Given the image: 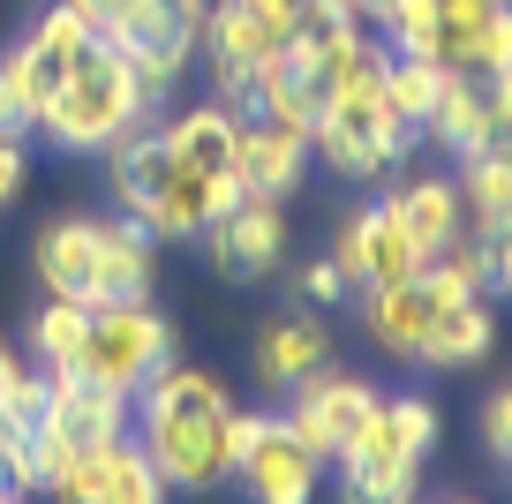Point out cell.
<instances>
[{
	"label": "cell",
	"mask_w": 512,
	"mask_h": 504,
	"mask_svg": "<svg viewBox=\"0 0 512 504\" xmlns=\"http://www.w3.org/2000/svg\"><path fill=\"white\" fill-rule=\"evenodd\" d=\"M211 219H219V204H211V174L174 158V166H166V181H159V196L144 204V219H136V226H144L151 241H196Z\"/></svg>",
	"instance_id": "19"
},
{
	"label": "cell",
	"mask_w": 512,
	"mask_h": 504,
	"mask_svg": "<svg viewBox=\"0 0 512 504\" xmlns=\"http://www.w3.org/2000/svg\"><path fill=\"white\" fill-rule=\"evenodd\" d=\"M151 279H159V241L128 219H98V279H91V309L106 301H151Z\"/></svg>",
	"instance_id": "14"
},
{
	"label": "cell",
	"mask_w": 512,
	"mask_h": 504,
	"mask_svg": "<svg viewBox=\"0 0 512 504\" xmlns=\"http://www.w3.org/2000/svg\"><path fill=\"white\" fill-rule=\"evenodd\" d=\"M226 384L211 369H181L166 362L159 377L136 392V429L128 437L144 444V459L166 474V489L181 497H204L226 482Z\"/></svg>",
	"instance_id": "1"
},
{
	"label": "cell",
	"mask_w": 512,
	"mask_h": 504,
	"mask_svg": "<svg viewBox=\"0 0 512 504\" xmlns=\"http://www.w3.org/2000/svg\"><path fill=\"white\" fill-rule=\"evenodd\" d=\"M23 174H31V166H23V143H0V204L23 189Z\"/></svg>",
	"instance_id": "40"
},
{
	"label": "cell",
	"mask_w": 512,
	"mask_h": 504,
	"mask_svg": "<svg viewBox=\"0 0 512 504\" xmlns=\"http://www.w3.org/2000/svg\"><path fill=\"white\" fill-rule=\"evenodd\" d=\"M16 369H23V362H16V347H8V339H0V384L16 377Z\"/></svg>",
	"instance_id": "42"
},
{
	"label": "cell",
	"mask_w": 512,
	"mask_h": 504,
	"mask_svg": "<svg viewBox=\"0 0 512 504\" xmlns=\"http://www.w3.org/2000/svg\"><path fill=\"white\" fill-rule=\"evenodd\" d=\"M166 8H174V23H181V31H196V38H204V23L219 16L226 0H166Z\"/></svg>",
	"instance_id": "39"
},
{
	"label": "cell",
	"mask_w": 512,
	"mask_h": 504,
	"mask_svg": "<svg viewBox=\"0 0 512 504\" xmlns=\"http://www.w3.org/2000/svg\"><path fill=\"white\" fill-rule=\"evenodd\" d=\"M76 8L98 23V38H113V46H136V38L174 31V8H166V0H76Z\"/></svg>",
	"instance_id": "27"
},
{
	"label": "cell",
	"mask_w": 512,
	"mask_h": 504,
	"mask_svg": "<svg viewBox=\"0 0 512 504\" xmlns=\"http://www.w3.org/2000/svg\"><path fill=\"white\" fill-rule=\"evenodd\" d=\"M38 279H46V294L61 301H83L91 309V279H98V219H53L46 234H38Z\"/></svg>",
	"instance_id": "18"
},
{
	"label": "cell",
	"mask_w": 512,
	"mask_h": 504,
	"mask_svg": "<svg viewBox=\"0 0 512 504\" xmlns=\"http://www.w3.org/2000/svg\"><path fill=\"white\" fill-rule=\"evenodd\" d=\"M61 76H68V61H53V53L38 46V38H16V46L0 53V83H8V91H16L23 106H31V121L46 113V98L61 91Z\"/></svg>",
	"instance_id": "26"
},
{
	"label": "cell",
	"mask_w": 512,
	"mask_h": 504,
	"mask_svg": "<svg viewBox=\"0 0 512 504\" xmlns=\"http://www.w3.org/2000/svg\"><path fill=\"white\" fill-rule=\"evenodd\" d=\"M256 16L272 23L279 38H332V31H354V16L339 0H249Z\"/></svg>",
	"instance_id": "29"
},
{
	"label": "cell",
	"mask_w": 512,
	"mask_h": 504,
	"mask_svg": "<svg viewBox=\"0 0 512 504\" xmlns=\"http://www.w3.org/2000/svg\"><path fill=\"white\" fill-rule=\"evenodd\" d=\"M377 384L369 377H339V369H317V377L294 384V407H287V429L302 437V452H317L324 467H332L339 452H347L354 437H362V422L377 414Z\"/></svg>",
	"instance_id": "5"
},
{
	"label": "cell",
	"mask_w": 512,
	"mask_h": 504,
	"mask_svg": "<svg viewBox=\"0 0 512 504\" xmlns=\"http://www.w3.org/2000/svg\"><path fill=\"white\" fill-rule=\"evenodd\" d=\"M0 444H8V422H0Z\"/></svg>",
	"instance_id": "45"
},
{
	"label": "cell",
	"mask_w": 512,
	"mask_h": 504,
	"mask_svg": "<svg viewBox=\"0 0 512 504\" xmlns=\"http://www.w3.org/2000/svg\"><path fill=\"white\" fill-rule=\"evenodd\" d=\"M0 504H31V497H16V489H8V497H0Z\"/></svg>",
	"instance_id": "44"
},
{
	"label": "cell",
	"mask_w": 512,
	"mask_h": 504,
	"mask_svg": "<svg viewBox=\"0 0 512 504\" xmlns=\"http://www.w3.org/2000/svg\"><path fill=\"white\" fill-rule=\"evenodd\" d=\"M234 482L249 504H317L324 459L302 452V437L287 429V414H264L256 422V444L234 459Z\"/></svg>",
	"instance_id": "10"
},
{
	"label": "cell",
	"mask_w": 512,
	"mask_h": 504,
	"mask_svg": "<svg viewBox=\"0 0 512 504\" xmlns=\"http://www.w3.org/2000/svg\"><path fill=\"white\" fill-rule=\"evenodd\" d=\"M339 8H347L354 23H377V8H384V0H339Z\"/></svg>",
	"instance_id": "41"
},
{
	"label": "cell",
	"mask_w": 512,
	"mask_h": 504,
	"mask_svg": "<svg viewBox=\"0 0 512 504\" xmlns=\"http://www.w3.org/2000/svg\"><path fill=\"white\" fill-rule=\"evenodd\" d=\"M136 121H151L144 91L128 76V53L113 38H98L76 68L61 76V91L38 113V136H53V151H106L113 136H128Z\"/></svg>",
	"instance_id": "3"
},
{
	"label": "cell",
	"mask_w": 512,
	"mask_h": 504,
	"mask_svg": "<svg viewBox=\"0 0 512 504\" xmlns=\"http://www.w3.org/2000/svg\"><path fill=\"white\" fill-rule=\"evenodd\" d=\"M256 384L264 392H294L302 377H317V369H332V331H324V316H272V324L256 331Z\"/></svg>",
	"instance_id": "13"
},
{
	"label": "cell",
	"mask_w": 512,
	"mask_h": 504,
	"mask_svg": "<svg viewBox=\"0 0 512 504\" xmlns=\"http://www.w3.org/2000/svg\"><path fill=\"white\" fill-rule=\"evenodd\" d=\"M482 241H490V294H512V226H497Z\"/></svg>",
	"instance_id": "37"
},
{
	"label": "cell",
	"mask_w": 512,
	"mask_h": 504,
	"mask_svg": "<svg viewBox=\"0 0 512 504\" xmlns=\"http://www.w3.org/2000/svg\"><path fill=\"white\" fill-rule=\"evenodd\" d=\"M166 362H174V324L151 301H106V309H91V331H83V354L68 377L136 399Z\"/></svg>",
	"instance_id": "4"
},
{
	"label": "cell",
	"mask_w": 512,
	"mask_h": 504,
	"mask_svg": "<svg viewBox=\"0 0 512 504\" xmlns=\"http://www.w3.org/2000/svg\"><path fill=\"white\" fill-rule=\"evenodd\" d=\"M422 136H430L445 158H482V151H490V136H497L490 83H482V76H460V68H452L445 91H437V106H430V121H422Z\"/></svg>",
	"instance_id": "15"
},
{
	"label": "cell",
	"mask_w": 512,
	"mask_h": 504,
	"mask_svg": "<svg viewBox=\"0 0 512 504\" xmlns=\"http://www.w3.org/2000/svg\"><path fill=\"white\" fill-rule=\"evenodd\" d=\"M384 204L400 211V226L415 234L422 264H437V256H445L452 241L467 234V219H460V189H452L445 174H415V181H400V189L384 196Z\"/></svg>",
	"instance_id": "16"
},
{
	"label": "cell",
	"mask_w": 512,
	"mask_h": 504,
	"mask_svg": "<svg viewBox=\"0 0 512 504\" xmlns=\"http://www.w3.org/2000/svg\"><path fill=\"white\" fill-rule=\"evenodd\" d=\"M384 53H415V61H437V0H384L377 8Z\"/></svg>",
	"instance_id": "28"
},
{
	"label": "cell",
	"mask_w": 512,
	"mask_h": 504,
	"mask_svg": "<svg viewBox=\"0 0 512 504\" xmlns=\"http://www.w3.org/2000/svg\"><path fill=\"white\" fill-rule=\"evenodd\" d=\"M31 128H38V121H31V106H23V98L0 83V143H23Z\"/></svg>",
	"instance_id": "36"
},
{
	"label": "cell",
	"mask_w": 512,
	"mask_h": 504,
	"mask_svg": "<svg viewBox=\"0 0 512 504\" xmlns=\"http://www.w3.org/2000/svg\"><path fill=\"white\" fill-rule=\"evenodd\" d=\"M467 286L452 279L445 264H422L415 279H392V286H362V331L377 339L384 354H400V362H415L422 331L437 324V309L445 301H460Z\"/></svg>",
	"instance_id": "7"
},
{
	"label": "cell",
	"mask_w": 512,
	"mask_h": 504,
	"mask_svg": "<svg viewBox=\"0 0 512 504\" xmlns=\"http://www.w3.org/2000/svg\"><path fill=\"white\" fill-rule=\"evenodd\" d=\"M437 504H490V497H437Z\"/></svg>",
	"instance_id": "43"
},
{
	"label": "cell",
	"mask_w": 512,
	"mask_h": 504,
	"mask_svg": "<svg viewBox=\"0 0 512 504\" xmlns=\"http://www.w3.org/2000/svg\"><path fill=\"white\" fill-rule=\"evenodd\" d=\"M159 136H166V151H174L181 166H204V174L234 166V113L226 106H189V113H174Z\"/></svg>",
	"instance_id": "22"
},
{
	"label": "cell",
	"mask_w": 512,
	"mask_h": 504,
	"mask_svg": "<svg viewBox=\"0 0 512 504\" xmlns=\"http://www.w3.org/2000/svg\"><path fill=\"white\" fill-rule=\"evenodd\" d=\"M23 38H38V46H46V53H53V61H68V68H76V61H83V53H91V46H98V23H91V16H83L76 0H53V8H46V16H38V23H31V31H23Z\"/></svg>",
	"instance_id": "30"
},
{
	"label": "cell",
	"mask_w": 512,
	"mask_h": 504,
	"mask_svg": "<svg viewBox=\"0 0 512 504\" xmlns=\"http://www.w3.org/2000/svg\"><path fill=\"white\" fill-rule=\"evenodd\" d=\"M46 497L53 504H166L174 489H166V474L144 459L136 437H113V444H98V452L68 459Z\"/></svg>",
	"instance_id": "6"
},
{
	"label": "cell",
	"mask_w": 512,
	"mask_h": 504,
	"mask_svg": "<svg viewBox=\"0 0 512 504\" xmlns=\"http://www.w3.org/2000/svg\"><path fill=\"white\" fill-rule=\"evenodd\" d=\"M430 444H437V407L430 399H415V392L377 399L362 437L332 459L339 467V504H415Z\"/></svg>",
	"instance_id": "2"
},
{
	"label": "cell",
	"mask_w": 512,
	"mask_h": 504,
	"mask_svg": "<svg viewBox=\"0 0 512 504\" xmlns=\"http://www.w3.org/2000/svg\"><path fill=\"white\" fill-rule=\"evenodd\" d=\"M234 174H241L249 196L287 204V196L309 181V143L287 136V128H272V121H241L234 113Z\"/></svg>",
	"instance_id": "12"
},
{
	"label": "cell",
	"mask_w": 512,
	"mask_h": 504,
	"mask_svg": "<svg viewBox=\"0 0 512 504\" xmlns=\"http://www.w3.org/2000/svg\"><path fill=\"white\" fill-rule=\"evenodd\" d=\"M256 422H264V414H234L226 407V482H234V459L256 444Z\"/></svg>",
	"instance_id": "38"
},
{
	"label": "cell",
	"mask_w": 512,
	"mask_h": 504,
	"mask_svg": "<svg viewBox=\"0 0 512 504\" xmlns=\"http://www.w3.org/2000/svg\"><path fill=\"white\" fill-rule=\"evenodd\" d=\"M294 286H302V301H309V309H339V301H354V279L332 264V256L302 264V271H294Z\"/></svg>",
	"instance_id": "33"
},
{
	"label": "cell",
	"mask_w": 512,
	"mask_h": 504,
	"mask_svg": "<svg viewBox=\"0 0 512 504\" xmlns=\"http://www.w3.org/2000/svg\"><path fill=\"white\" fill-rule=\"evenodd\" d=\"M196 241H204L219 279L256 286V279H272V271L287 264V211H279L272 196H241V204L226 211V219H211Z\"/></svg>",
	"instance_id": "8"
},
{
	"label": "cell",
	"mask_w": 512,
	"mask_h": 504,
	"mask_svg": "<svg viewBox=\"0 0 512 504\" xmlns=\"http://www.w3.org/2000/svg\"><path fill=\"white\" fill-rule=\"evenodd\" d=\"M0 482L16 489V497H46V459H38L31 429H8V444H0Z\"/></svg>",
	"instance_id": "31"
},
{
	"label": "cell",
	"mask_w": 512,
	"mask_h": 504,
	"mask_svg": "<svg viewBox=\"0 0 512 504\" xmlns=\"http://www.w3.org/2000/svg\"><path fill=\"white\" fill-rule=\"evenodd\" d=\"M83 331H91V309H83V301L46 294V309L31 316V354L53 369V377H68V369H76V354H83Z\"/></svg>",
	"instance_id": "25"
},
{
	"label": "cell",
	"mask_w": 512,
	"mask_h": 504,
	"mask_svg": "<svg viewBox=\"0 0 512 504\" xmlns=\"http://www.w3.org/2000/svg\"><path fill=\"white\" fill-rule=\"evenodd\" d=\"M475 76H482V83L512 76V0L490 16V31H482V46H475Z\"/></svg>",
	"instance_id": "34"
},
{
	"label": "cell",
	"mask_w": 512,
	"mask_h": 504,
	"mask_svg": "<svg viewBox=\"0 0 512 504\" xmlns=\"http://www.w3.org/2000/svg\"><path fill=\"white\" fill-rule=\"evenodd\" d=\"M46 429L68 444V452H98V444H113V437L136 429V399L106 392V384H83V377H53Z\"/></svg>",
	"instance_id": "11"
},
{
	"label": "cell",
	"mask_w": 512,
	"mask_h": 504,
	"mask_svg": "<svg viewBox=\"0 0 512 504\" xmlns=\"http://www.w3.org/2000/svg\"><path fill=\"white\" fill-rule=\"evenodd\" d=\"M46 399H53V369H46V377L16 369V377L0 384V422H8V429H31V422H46Z\"/></svg>",
	"instance_id": "32"
},
{
	"label": "cell",
	"mask_w": 512,
	"mask_h": 504,
	"mask_svg": "<svg viewBox=\"0 0 512 504\" xmlns=\"http://www.w3.org/2000/svg\"><path fill=\"white\" fill-rule=\"evenodd\" d=\"M0 497H8V482H0Z\"/></svg>",
	"instance_id": "46"
},
{
	"label": "cell",
	"mask_w": 512,
	"mask_h": 504,
	"mask_svg": "<svg viewBox=\"0 0 512 504\" xmlns=\"http://www.w3.org/2000/svg\"><path fill=\"white\" fill-rule=\"evenodd\" d=\"M279 46H287V38H279L272 23L256 16L249 0H226L219 16L204 23L196 53H211V91H219V106H226V113H241V106H249L256 68H264V61H279Z\"/></svg>",
	"instance_id": "9"
},
{
	"label": "cell",
	"mask_w": 512,
	"mask_h": 504,
	"mask_svg": "<svg viewBox=\"0 0 512 504\" xmlns=\"http://www.w3.org/2000/svg\"><path fill=\"white\" fill-rule=\"evenodd\" d=\"M445 76H452L445 61L392 53V61H384V106H392V113H400V121L422 136V121H430V106H437V91H445Z\"/></svg>",
	"instance_id": "24"
},
{
	"label": "cell",
	"mask_w": 512,
	"mask_h": 504,
	"mask_svg": "<svg viewBox=\"0 0 512 504\" xmlns=\"http://www.w3.org/2000/svg\"><path fill=\"white\" fill-rule=\"evenodd\" d=\"M452 189H460V219L475 226V234H497V226H512V158H497V151L460 158Z\"/></svg>",
	"instance_id": "21"
},
{
	"label": "cell",
	"mask_w": 512,
	"mask_h": 504,
	"mask_svg": "<svg viewBox=\"0 0 512 504\" xmlns=\"http://www.w3.org/2000/svg\"><path fill=\"white\" fill-rule=\"evenodd\" d=\"M490 347H497V316H490V301H482V294H460V301H445V309H437L430 331H422L415 362H422V369H475Z\"/></svg>",
	"instance_id": "17"
},
{
	"label": "cell",
	"mask_w": 512,
	"mask_h": 504,
	"mask_svg": "<svg viewBox=\"0 0 512 504\" xmlns=\"http://www.w3.org/2000/svg\"><path fill=\"white\" fill-rule=\"evenodd\" d=\"M128 53V76H136V91H144V106L159 113L166 106V91L181 83V68L196 61V31H159V38H136V46H121Z\"/></svg>",
	"instance_id": "23"
},
{
	"label": "cell",
	"mask_w": 512,
	"mask_h": 504,
	"mask_svg": "<svg viewBox=\"0 0 512 504\" xmlns=\"http://www.w3.org/2000/svg\"><path fill=\"white\" fill-rule=\"evenodd\" d=\"M482 452L512 474V384H505V392H490V407H482Z\"/></svg>",
	"instance_id": "35"
},
{
	"label": "cell",
	"mask_w": 512,
	"mask_h": 504,
	"mask_svg": "<svg viewBox=\"0 0 512 504\" xmlns=\"http://www.w3.org/2000/svg\"><path fill=\"white\" fill-rule=\"evenodd\" d=\"M106 166H113V204H121L128 219H144V204L159 196V181H166V166H174V151H166L159 128L136 121L128 136L106 143Z\"/></svg>",
	"instance_id": "20"
}]
</instances>
